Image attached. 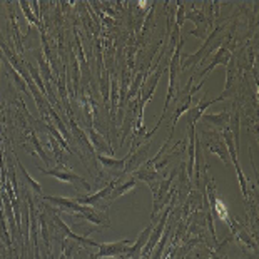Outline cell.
Wrapping results in <instances>:
<instances>
[{
    "instance_id": "6da1fadb",
    "label": "cell",
    "mask_w": 259,
    "mask_h": 259,
    "mask_svg": "<svg viewBox=\"0 0 259 259\" xmlns=\"http://www.w3.org/2000/svg\"><path fill=\"white\" fill-rule=\"evenodd\" d=\"M226 30V25H219L216 27L214 30L209 32V35L207 38L204 40V46H201V49L197 52H194L192 56H187L186 60L183 64H181V70H184L187 67H191V65H197V64H204L206 60L211 57V54L214 51H218L219 47L224 44V38H226V34L228 32H224Z\"/></svg>"
},
{
    "instance_id": "7a4b0ae2",
    "label": "cell",
    "mask_w": 259,
    "mask_h": 259,
    "mask_svg": "<svg viewBox=\"0 0 259 259\" xmlns=\"http://www.w3.org/2000/svg\"><path fill=\"white\" fill-rule=\"evenodd\" d=\"M192 80H194V77H189V80H187V84L183 87V89H178L176 92V109H174V114L172 117H170V131L176 129V124H178V120L181 119V115L186 114L187 111L191 109V102H192V97H194V94L201 89V85L206 82V79H202L197 85H192Z\"/></svg>"
},
{
    "instance_id": "3957f363",
    "label": "cell",
    "mask_w": 259,
    "mask_h": 259,
    "mask_svg": "<svg viewBox=\"0 0 259 259\" xmlns=\"http://www.w3.org/2000/svg\"><path fill=\"white\" fill-rule=\"evenodd\" d=\"M38 169V172L40 174H46V176H51V178L54 179H59V181H62V183H69V184H72L74 186V189L75 191H82V192H91L92 189V186L87 183V181L84 178H80L79 174H75L74 170H70L67 169L65 166H57V167H54V169H42L40 166L37 167Z\"/></svg>"
},
{
    "instance_id": "277c9868",
    "label": "cell",
    "mask_w": 259,
    "mask_h": 259,
    "mask_svg": "<svg viewBox=\"0 0 259 259\" xmlns=\"http://www.w3.org/2000/svg\"><path fill=\"white\" fill-rule=\"evenodd\" d=\"M202 142L204 146L207 147L209 152L216 154V156L221 159L226 166H231V159L228 154V147H226V142L223 139L221 131L214 129V131H202Z\"/></svg>"
},
{
    "instance_id": "5b68a950",
    "label": "cell",
    "mask_w": 259,
    "mask_h": 259,
    "mask_svg": "<svg viewBox=\"0 0 259 259\" xmlns=\"http://www.w3.org/2000/svg\"><path fill=\"white\" fill-rule=\"evenodd\" d=\"M134 244V241L122 239V241H114V242H99L97 246V259L102 257H124L129 252L131 246Z\"/></svg>"
},
{
    "instance_id": "8992f818",
    "label": "cell",
    "mask_w": 259,
    "mask_h": 259,
    "mask_svg": "<svg viewBox=\"0 0 259 259\" xmlns=\"http://www.w3.org/2000/svg\"><path fill=\"white\" fill-rule=\"evenodd\" d=\"M74 218H82L85 219L87 223H91L96 226L97 231L107 229L111 226V221H109V211H101L97 207L92 206H82L79 214H72Z\"/></svg>"
},
{
    "instance_id": "52a82bcc",
    "label": "cell",
    "mask_w": 259,
    "mask_h": 259,
    "mask_svg": "<svg viewBox=\"0 0 259 259\" xmlns=\"http://www.w3.org/2000/svg\"><path fill=\"white\" fill-rule=\"evenodd\" d=\"M44 201L51 202L52 206H56L60 211H65L69 214H79L82 206L75 199H69V197H60V196H42Z\"/></svg>"
},
{
    "instance_id": "ba28073f",
    "label": "cell",
    "mask_w": 259,
    "mask_h": 259,
    "mask_svg": "<svg viewBox=\"0 0 259 259\" xmlns=\"http://www.w3.org/2000/svg\"><path fill=\"white\" fill-rule=\"evenodd\" d=\"M96 159L102 164L104 169L117 172V176L120 178V174H122V170L125 167V162H127V159H129V154L124 159H114L112 156H106V154H96Z\"/></svg>"
},
{
    "instance_id": "9c48e42d",
    "label": "cell",
    "mask_w": 259,
    "mask_h": 259,
    "mask_svg": "<svg viewBox=\"0 0 259 259\" xmlns=\"http://www.w3.org/2000/svg\"><path fill=\"white\" fill-rule=\"evenodd\" d=\"M231 59H233V52H231L228 47L221 46V47L218 49V52H216V56H214V59L211 60V64H209L207 67L201 72V77L204 79V77L211 72L214 67H218V65H226V67H228L229 62H231Z\"/></svg>"
},
{
    "instance_id": "30bf717a",
    "label": "cell",
    "mask_w": 259,
    "mask_h": 259,
    "mask_svg": "<svg viewBox=\"0 0 259 259\" xmlns=\"http://www.w3.org/2000/svg\"><path fill=\"white\" fill-rule=\"evenodd\" d=\"M229 117H231L229 111H221V112H218V114H202L201 120H204V122H207V124H211L214 129L223 131L226 125H228Z\"/></svg>"
},
{
    "instance_id": "8fae6325",
    "label": "cell",
    "mask_w": 259,
    "mask_h": 259,
    "mask_svg": "<svg viewBox=\"0 0 259 259\" xmlns=\"http://www.w3.org/2000/svg\"><path fill=\"white\" fill-rule=\"evenodd\" d=\"M136 186H137V179H136V178H132V176H131V178H129L127 181H125V183H122V184L119 183L117 186L114 187V191L111 192V197H109V201L112 202L114 199H117V197L124 196V194H127V192L134 189Z\"/></svg>"
},
{
    "instance_id": "7c38bea8",
    "label": "cell",
    "mask_w": 259,
    "mask_h": 259,
    "mask_svg": "<svg viewBox=\"0 0 259 259\" xmlns=\"http://www.w3.org/2000/svg\"><path fill=\"white\" fill-rule=\"evenodd\" d=\"M15 161H17V166H19V170H20V172H22V176H24V179H25V183L27 184H29L30 187H32V189H34V192H35V194H38V196H44V192H42V187H40V184H38V183H35V181L34 179H32L30 178V174L29 172H27V169L24 167V166H22V162L19 161V159L17 157H15Z\"/></svg>"
},
{
    "instance_id": "4fadbf2b",
    "label": "cell",
    "mask_w": 259,
    "mask_h": 259,
    "mask_svg": "<svg viewBox=\"0 0 259 259\" xmlns=\"http://www.w3.org/2000/svg\"><path fill=\"white\" fill-rule=\"evenodd\" d=\"M184 20H186V4L184 2H178V12H176L174 25L178 27V29H183Z\"/></svg>"
},
{
    "instance_id": "5bb4252c",
    "label": "cell",
    "mask_w": 259,
    "mask_h": 259,
    "mask_svg": "<svg viewBox=\"0 0 259 259\" xmlns=\"http://www.w3.org/2000/svg\"><path fill=\"white\" fill-rule=\"evenodd\" d=\"M20 7H22V10H24V14L27 15V19H29V22L30 24H35V25H38L40 27V22H38L34 15H32V12H30V7H29V4L27 2H20Z\"/></svg>"
}]
</instances>
